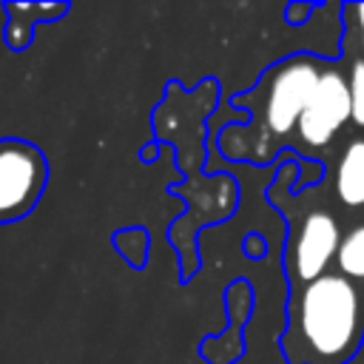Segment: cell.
I'll return each instance as SVG.
<instances>
[{
  "mask_svg": "<svg viewBox=\"0 0 364 364\" xmlns=\"http://www.w3.org/2000/svg\"><path fill=\"white\" fill-rule=\"evenodd\" d=\"M313 11H316V3H290L284 9V17H287L290 26H304Z\"/></svg>",
  "mask_w": 364,
  "mask_h": 364,
  "instance_id": "12",
  "label": "cell"
},
{
  "mask_svg": "<svg viewBox=\"0 0 364 364\" xmlns=\"http://www.w3.org/2000/svg\"><path fill=\"white\" fill-rule=\"evenodd\" d=\"M324 65V57L290 54L264 68L253 88L233 100V105L247 108L253 117L247 125H228L219 134L222 154L236 162H267L282 142L290 145Z\"/></svg>",
  "mask_w": 364,
  "mask_h": 364,
  "instance_id": "2",
  "label": "cell"
},
{
  "mask_svg": "<svg viewBox=\"0 0 364 364\" xmlns=\"http://www.w3.org/2000/svg\"><path fill=\"white\" fill-rule=\"evenodd\" d=\"M364 344V287L330 270L290 290L279 350L287 364H350Z\"/></svg>",
  "mask_w": 364,
  "mask_h": 364,
  "instance_id": "1",
  "label": "cell"
},
{
  "mask_svg": "<svg viewBox=\"0 0 364 364\" xmlns=\"http://www.w3.org/2000/svg\"><path fill=\"white\" fill-rule=\"evenodd\" d=\"M333 182V196L341 208L361 213L364 210V134L350 136L341 151L333 156V168L324 171Z\"/></svg>",
  "mask_w": 364,
  "mask_h": 364,
  "instance_id": "6",
  "label": "cell"
},
{
  "mask_svg": "<svg viewBox=\"0 0 364 364\" xmlns=\"http://www.w3.org/2000/svg\"><path fill=\"white\" fill-rule=\"evenodd\" d=\"M341 54H353L364 60V3H344L341 6Z\"/></svg>",
  "mask_w": 364,
  "mask_h": 364,
  "instance_id": "10",
  "label": "cell"
},
{
  "mask_svg": "<svg viewBox=\"0 0 364 364\" xmlns=\"http://www.w3.org/2000/svg\"><path fill=\"white\" fill-rule=\"evenodd\" d=\"M9 23H6V46L11 51H23L31 37L34 28L40 23H54L68 11V3H6L3 6Z\"/></svg>",
  "mask_w": 364,
  "mask_h": 364,
  "instance_id": "7",
  "label": "cell"
},
{
  "mask_svg": "<svg viewBox=\"0 0 364 364\" xmlns=\"http://www.w3.org/2000/svg\"><path fill=\"white\" fill-rule=\"evenodd\" d=\"M48 185L46 154L20 136L0 139V225L28 216Z\"/></svg>",
  "mask_w": 364,
  "mask_h": 364,
  "instance_id": "5",
  "label": "cell"
},
{
  "mask_svg": "<svg viewBox=\"0 0 364 364\" xmlns=\"http://www.w3.org/2000/svg\"><path fill=\"white\" fill-rule=\"evenodd\" d=\"M350 117H353V100H350L347 68L341 60H327L321 80L299 119L296 136L290 142L293 156H299V159H304V154L324 156L327 148L336 145L344 125H350Z\"/></svg>",
  "mask_w": 364,
  "mask_h": 364,
  "instance_id": "3",
  "label": "cell"
},
{
  "mask_svg": "<svg viewBox=\"0 0 364 364\" xmlns=\"http://www.w3.org/2000/svg\"><path fill=\"white\" fill-rule=\"evenodd\" d=\"M245 250H247V256H264V239H259L256 233H250L245 239Z\"/></svg>",
  "mask_w": 364,
  "mask_h": 364,
  "instance_id": "13",
  "label": "cell"
},
{
  "mask_svg": "<svg viewBox=\"0 0 364 364\" xmlns=\"http://www.w3.org/2000/svg\"><path fill=\"white\" fill-rule=\"evenodd\" d=\"M117 253L134 267V270H142L148 264V250H151V236L145 228L134 225V228H119L114 236H111Z\"/></svg>",
  "mask_w": 364,
  "mask_h": 364,
  "instance_id": "9",
  "label": "cell"
},
{
  "mask_svg": "<svg viewBox=\"0 0 364 364\" xmlns=\"http://www.w3.org/2000/svg\"><path fill=\"white\" fill-rule=\"evenodd\" d=\"M341 225L338 216L330 208H310L299 216V222L290 228L282 264L287 273V287L296 290L301 284L316 282L318 276L330 273L336 267V253L341 245Z\"/></svg>",
  "mask_w": 364,
  "mask_h": 364,
  "instance_id": "4",
  "label": "cell"
},
{
  "mask_svg": "<svg viewBox=\"0 0 364 364\" xmlns=\"http://www.w3.org/2000/svg\"><path fill=\"white\" fill-rule=\"evenodd\" d=\"M344 68H347V82H350V100H353V128L364 134V60L344 54Z\"/></svg>",
  "mask_w": 364,
  "mask_h": 364,
  "instance_id": "11",
  "label": "cell"
},
{
  "mask_svg": "<svg viewBox=\"0 0 364 364\" xmlns=\"http://www.w3.org/2000/svg\"><path fill=\"white\" fill-rule=\"evenodd\" d=\"M333 270L364 287V222H355L350 230H344Z\"/></svg>",
  "mask_w": 364,
  "mask_h": 364,
  "instance_id": "8",
  "label": "cell"
}]
</instances>
